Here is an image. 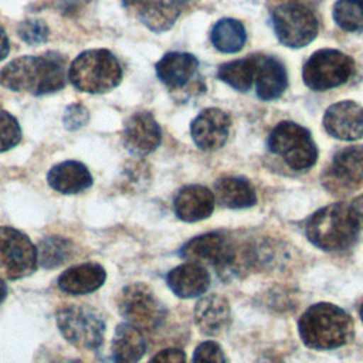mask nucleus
<instances>
[{
  "mask_svg": "<svg viewBox=\"0 0 363 363\" xmlns=\"http://www.w3.org/2000/svg\"><path fill=\"white\" fill-rule=\"evenodd\" d=\"M68 79L67 60L55 51L18 57L0 71V84L16 92L45 95L62 89Z\"/></svg>",
  "mask_w": 363,
  "mask_h": 363,
  "instance_id": "f257e3e1",
  "label": "nucleus"
},
{
  "mask_svg": "<svg viewBox=\"0 0 363 363\" xmlns=\"http://www.w3.org/2000/svg\"><path fill=\"white\" fill-rule=\"evenodd\" d=\"M301 340L311 349L330 350L353 337L350 315L333 303L320 302L309 306L298 322Z\"/></svg>",
  "mask_w": 363,
  "mask_h": 363,
  "instance_id": "f03ea898",
  "label": "nucleus"
},
{
  "mask_svg": "<svg viewBox=\"0 0 363 363\" xmlns=\"http://www.w3.org/2000/svg\"><path fill=\"white\" fill-rule=\"evenodd\" d=\"M308 240L323 251L350 248L359 235V227L345 203H333L315 211L305 225Z\"/></svg>",
  "mask_w": 363,
  "mask_h": 363,
  "instance_id": "7ed1b4c3",
  "label": "nucleus"
},
{
  "mask_svg": "<svg viewBox=\"0 0 363 363\" xmlns=\"http://www.w3.org/2000/svg\"><path fill=\"white\" fill-rule=\"evenodd\" d=\"M68 79L78 91L105 94L119 85L122 67L118 58L108 50H86L71 62Z\"/></svg>",
  "mask_w": 363,
  "mask_h": 363,
  "instance_id": "20e7f679",
  "label": "nucleus"
},
{
  "mask_svg": "<svg viewBox=\"0 0 363 363\" xmlns=\"http://www.w3.org/2000/svg\"><path fill=\"white\" fill-rule=\"evenodd\" d=\"M180 257L199 265H211L221 275L241 272L240 248L221 233H207L191 238L180 248Z\"/></svg>",
  "mask_w": 363,
  "mask_h": 363,
  "instance_id": "39448f33",
  "label": "nucleus"
},
{
  "mask_svg": "<svg viewBox=\"0 0 363 363\" xmlns=\"http://www.w3.org/2000/svg\"><path fill=\"white\" fill-rule=\"evenodd\" d=\"M267 146L289 167L306 170L316 163L318 149L311 132L289 121L279 122L269 133Z\"/></svg>",
  "mask_w": 363,
  "mask_h": 363,
  "instance_id": "423d86ee",
  "label": "nucleus"
},
{
  "mask_svg": "<svg viewBox=\"0 0 363 363\" xmlns=\"http://www.w3.org/2000/svg\"><path fill=\"white\" fill-rule=\"evenodd\" d=\"M55 322L64 339L78 349L95 350L104 342L105 322L88 306H62L55 313Z\"/></svg>",
  "mask_w": 363,
  "mask_h": 363,
  "instance_id": "0eeeda50",
  "label": "nucleus"
},
{
  "mask_svg": "<svg viewBox=\"0 0 363 363\" xmlns=\"http://www.w3.org/2000/svg\"><path fill=\"white\" fill-rule=\"evenodd\" d=\"M272 26L279 43L291 48L308 45L318 34L315 14L301 1H286L275 7Z\"/></svg>",
  "mask_w": 363,
  "mask_h": 363,
  "instance_id": "6e6552de",
  "label": "nucleus"
},
{
  "mask_svg": "<svg viewBox=\"0 0 363 363\" xmlns=\"http://www.w3.org/2000/svg\"><path fill=\"white\" fill-rule=\"evenodd\" d=\"M118 309L128 323L140 330L157 328L166 315L163 303L157 299L155 292L142 282L129 284L121 291Z\"/></svg>",
  "mask_w": 363,
  "mask_h": 363,
  "instance_id": "1a4fd4ad",
  "label": "nucleus"
},
{
  "mask_svg": "<svg viewBox=\"0 0 363 363\" xmlns=\"http://www.w3.org/2000/svg\"><path fill=\"white\" fill-rule=\"evenodd\" d=\"M353 60L339 50H319L303 65L302 77L308 88L326 91L345 84L353 74Z\"/></svg>",
  "mask_w": 363,
  "mask_h": 363,
  "instance_id": "9d476101",
  "label": "nucleus"
},
{
  "mask_svg": "<svg viewBox=\"0 0 363 363\" xmlns=\"http://www.w3.org/2000/svg\"><path fill=\"white\" fill-rule=\"evenodd\" d=\"M37 247L21 231L0 227V279H20L37 269Z\"/></svg>",
  "mask_w": 363,
  "mask_h": 363,
  "instance_id": "9b49d317",
  "label": "nucleus"
},
{
  "mask_svg": "<svg viewBox=\"0 0 363 363\" xmlns=\"http://www.w3.org/2000/svg\"><path fill=\"white\" fill-rule=\"evenodd\" d=\"M121 3L149 30L163 33L173 27L189 0H121Z\"/></svg>",
  "mask_w": 363,
  "mask_h": 363,
  "instance_id": "f8f14e48",
  "label": "nucleus"
},
{
  "mask_svg": "<svg viewBox=\"0 0 363 363\" xmlns=\"http://www.w3.org/2000/svg\"><path fill=\"white\" fill-rule=\"evenodd\" d=\"M230 116L218 108L203 109L191 122L190 132L196 146L201 150H217L227 142Z\"/></svg>",
  "mask_w": 363,
  "mask_h": 363,
  "instance_id": "ddd939ff",
  "label": "nucleus"
},
{
  "mask_svg": "<svg viewBox=\"0 0 363 363\" xmlns=\"http://www.w3.org/2000/svg\"><path fill=\"white\" fill-rule=\"evenodd\" d=\"M123 145L135 156H146L156 150L162 140V130L150 112H135L123 126Z\"/></svg>",
  "mask_w": 363,
  "mask_h": 363,
  "instance_id": "4468645a",
  "label": "nucleus"
},
{
  "mask_svg": "<svg viewBox=\"0 0 363 363\" xmlns=\"http://www.w3.org/2000/svg\"><path fill=\"white\" fill-rule=\"evenodd\" d=\"M325 130L340 140L363 138V106L354 101H340L330 105L323 115Z\"/></svg>",
  "mask_w": 363,
  "mask_h": 363,
  "instance_id": "2eb2a0df",
  "label": "nucleus"
},
{
  "mask_svg": "<svg viewBox=\"0 0 363 363\" xmlns=\"http://www.w3.org/2000/svg\"><path fill=\"white\" fill-rule=\"evenodd\" d=\"M326 184L333 190H353L363 184V145L339 150L326 173Z\"/></svg>",
  "mask_w": 363,
  "mask_h": 363,
  "instance_id": "dca6fc26",
  "label": "nucleus"
},
{
  "mask_svg": "<svg viewBox=\"0 0 363 363\" xmlns=\"http://www.w3.org/2000/svg\"><path fill=\"white\" fill-rule=\"evenodd\" d=\"M194 322L206 336H218L231 323V309L225 298L211 294L200 298L194 306Z\"/></svg>",
  "mask_w": 363,
  "mask_h": 363,
  "instance_id": "f3484780",
  "label": "nucleus"
},
{
  "mask_svg": "<svg viewBox=\"0 0 363 363\" xmlns=\"http://www.w3.org/2000/svg\"><path fill=\"white\" fill-rule=\"evenodd\" d=\"M214 194L204 186L190 184L180 189L174 197L176 216L187 223L207 218L214 210Z\"/></svg>",
  "mask_w": 363,
  "mask_h": 363,
  "instance_id": "a211bd4d",
  "label": "nucleus"
},
{
  "mask_svg": "<svg viewBox=\"0 0 363 363\" xmlns=\"http://www.w3.org/2000/svg\"><path fill=\"white\" fill-rule=\"evenodd\" d=\"M106 272L96 262H85L65 269L58 278V288L68 295H85L104 285Z\"/></svg>",
  "mask_w": 363,
  "mask_h": 363,
  "instance_id": "6ab92c4d",
  "label": "nucleus"
},
{
  "mask_svg": "<svg viewBox=\"0 0 363 363\" xmlns=\"http://www.w3.org/2000/svg\"><path fill=\"white\" fill-rule=\"evenodd\" d=\"M166 282L179 298H196L203 295L210 286V275L203 265L186 262L173 268Z\"/></svg>",
  "mask_w": 363,
  "mask_h": 363,
  "instance_id": "aec40b11",
  "label": "nucleus"
},
{
  "mask_svg": "<svg viewBox=\"0 0 363 363\" xmlns=\"http://www.w3.org/2000/svg\"><path fill=\"white\" fill-rule=\"evenodd\" d=\"M47 182L58 193L77 194L92 186V176L85 164L77 160H65L52 166Z\"/></svg>",
  "mask_w": 363,
  "mask_h": 363,
  "instance_id": "412c9836",
  "label": "nucleus"
},
{
  "mask_svg": "<svg viewBox=\"0 0 363 363\" xmlns=\"http://www.w3.org/2000/svg\"><path fill=\"white\" fill-rule=\"evenodd\" d=\"M199 61L189 52H167L156 64L159 79L169 88L184 86L197 72Z\"/></svg>",
  "mask_w": 363,
  "mask_h": 363,
  "instance_id": "4be33fe9",
  "label": "nucleus"
},
{
  "mask_svg": "<svg viewBox=\"0 0 363 363\" xmlns=\"http://www.w3.org/2000/svg\"><path fill=\"white\" fill-rule=\"evenodd\" d=\"M254 82L258 98L262 101L278 99L288 86L285 67L274 57H259Z\"/></svg>",
  "mask_w": 363,
  "mask_h": 363,
  "instance_id": "5701e85b",
  "label": "nucleus"
},
{
  "mask_svg": "<svg viewBox=\"0 0 363 363\" xmlns=\"http://www.w3.org/2000/svg\"><path fill=\"white\" fill-rule=\"evenodd\" d=\"M146 352V340L142 330L125 322L116 326L112 339L113 363H138Z\"/></svg>",
  "mask_w": 363,
  "mask_h": 363,
  "instance_id": "b1692460",
  "label": "nucleus"
},
{
  "mask_svg": "<svg viewBox=\"0 0 363 363\" xmlns=\"http://www.w3.org/2000/svg\"><path fill=\"white\" fill-rule=\"evenodd\" d=\"M214 199L227 208H247L257 203L255 190L241 177H223L214 186Z\"/></svg>",
  "mask_w": 363,
  "mask_h": 363,
  "instance_id": "393cba45",
  "label": "nucleus"
},
{
  "mask_svg": "<svg viewBox=\"0 0 363 363\" xmlns=\"http://www.w3.org/2000/svg\"><path fill=\"white\" fill-rule=\"evenodd\" d=\"M258 60H259V57L250 55L247 58L228 61L218 67L217 75L223 82H225L231 88H234L240 92H245L254 84Z\"/></svg>",
  "mask_w": 363,
  "mask_h": 363,
  "instance_id": "a878e982",
  "label": "nucleus"
},
{
  "mask_svg": "<svg viewBox=\"0 0 363 363\" xmlns=\"http://www.w3.org/2000/svg\"><path fill=\"white\" fill-rule=\"evenodd\" d=\"M210 40L218 51L233 54L244 47L247 34L244 26L238 20L223 18L211 28Z\"/></svg>",
  "mask_w": 363,
  "mask_h": 363,
  "instance_id": "bb28decb",
  "label": "nucleus"
},
{
  "mask_svg": "<svg viewBox=\"0 0 363 363\" xmlns=\"http://www.w3.org/2000/svg\"><path fill=\"white\" fill-rule=\"evenodd\" d=\"M72 252V244L64 237H45L37 247V261L43 268L51 269L64 264Z\"/></svg>",
  "mask_w": 363,
  "mask_h": 363,
  "instance_id": "cd10ccee",
  "label": "nucleus"
},
{
  "mask_svg": "<svg viewBox=\"0 0 363 363\" xmlns=\"http://www.w3.org/2000/svg\"><path fill=\"white\" fill-rule=\"evenodd\" d=\"M333 20L345 31H363V0H337L333 6Z\"/></svg>",
  "mask_w": 363,
  "mask_h": 363,
  "instance_id": "c85d7f7f",
  "label": "nucleus"
},
{
  "mask_svg": "<svg viewBox=\"0 0 363 363\" xmlns=\"http://www.w3.org/2000/svg\"><path fill=\"white\" fill-rule=\"evenodd\" d=\"M21 140V128L17 119L4 109H0V152L17 146Z\"/></svg>",
  "mask_w": 363,
  "mask_h": 363,
  "instance_id": "c756f323",
  "label": "nucleus"
},
{
  "mask_svg": "<svg viewBox=\"0 0 363 363\" xmlns=\"http://www.w3.org/2000/svg\"><path fill=\"white\" fill-rule=\"evenodd\" d=\"M17 34L18 37L30 44V45H35V44H41L44 41H47L50 30L48 26L38 18H30V20H24L17 26Z\"/></svg>",
  "mask_w": 363,
  "mask_h": 363,
  "instance_id": "7c9ffc66",
  "label": "nucleus"
},
{
  "mask_svg": "<svg viewBox=\"0 0 363 363\" xmlns=\"http://www.w3.org/2000/svg\"><path fill=\"white\" fill-rule=\"evenodd\" d=\"M193 363H227V357L217 342L206 340L196 347Z\"/></svg>",
  "mask_w": 363,
  "mask_h": 363,
  "instance_id": "2f4dec72",
  "label": "nucleus"
},
{
  "mask_svg": "<svg viewBox=\"0 0 363 363\" xmlns=\"http://www.w3.org/2000/svg\"><path fill=\"white\" fill-rule=\"evenodd\" d=\"M88 121H89V112L81 104L69 105L65 109L64 118H62L64 128L68 130H77V129L85 126L88 123Z\"/></svg>",
  "mask_w": 363,
  "mask_h": 363,
  "instance_id": "473e14b6",
  "label": "nucleus"
},
{
  "mask_svg": "<svg viewBox=\"0 0 363 363\" xmlns=\"http://www.w3.org/2000/svg\"><path fill=\"white\" fill-rule=\"evenodd\" d=\"M149 363H187L186 354L180 349H164L156 353Z\"/></svg>",
  "mask_w": 363,
  "mask_h": 363,
  "instance_id": "72a5a7b5",
  "label": "nucleus"
},
{
  "mask_svg": "<svg viewBox=\"0 0 363 363\" xmlns=\"http://www.w3.org/2000/svg\"><path fill=\"white\" fill-rule=\"evenodd\" d=\"M349 207H350L352 216H353L357 227L363 228V194L356 197Z\"/></svg>",
  "mask_w": 363,
  "mask_h": 363,
  "instance_id": "f704fd0d",
  "label": "nucleus"
},
{
  "mask_svg": "<svg viewBox=\"0 0 363 363\" xmlns=\"http://www.w3.org/2000/svg\"><path fill=\"white\" fill-rule=\"evenodd\" d=\"M9 51H10V41L4 28L0 26V61L7 57Z\"/></svg>",
  "mask_w": 363,
  "mask_h": 363,
  "instance_id": "c9c22d12",
  "label": "nucleus"
},
{
  "mask_svg": "<svg viewBox=\"0 0 363 363\" xmlns=\"http://www.w3.org/2000/svg\"><path fill=\"white\" fill-rule=\"evenodd\" d=\"M255 363H285V362L274 353H264L262 356L258 357V360Z\"/></svg>",
  "mask_w": 363,
  "mask_h": 363,
  "instance_id": "e433bc0d",
  "label": "nucleus"
},
{
  "mask_svg": "<svg viewBox=\"0 0 363 363\" xmlns=\"http://www.w3.org/2000/svg\"><path fill=\"white\" fill-rule=\"evenodd\" d=\"M6 295H7V285L4 284L3 279H0V303L4 301Z\"/></svg>",
  "mask_w": 363,
  "mask_h": 363,
  "instance_id": "4c0bfd02",
  "label": "nucleus"
},
{
  "mask_svg": "<svg viewBox=\"0 0 363 363\" xmlns=\"http://www.w3.org/2000/svg\"><path fill=\"white\" fill-rule=\"evenodd\" d=\"M52 363H82V362L75 360V359H61V360H55Z\"/></svg>",
  "mask_w": 363,
  "mask_h": 363,
  "instance_id": "58836bf2",
  "label": "nucleus"
},
{
  "mask_svg": "<svg viewBox=\"0 0 363 363\" xmlns=\"http://www.w3.org/2000/svg\"><path fill=\"white\" fill-rule=\"evenodd\" d=\"M359 315H360V319H362V322H363V302H362V305H360V311H359Z\"/></svg>",
  "mask_w": 363,
  "mask_h": 363,
  "instance_id": "ea45409f",
  "label": "nucleus"
}]
</instances>
